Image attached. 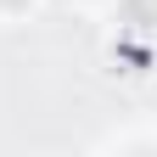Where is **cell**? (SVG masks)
<instances>
[{"label":"cell","mask_w":157,"mask_h":157,"mask_svg":"<svg viewBox=\"0 0 157 157\" xmlns=\"http://www.w3.org/2000/svg\"><path fill=\"white\" fill-rule=\"evenodd\" d=\"M129 17L146 23V28H157V0H129Z\"/></svg>","instance_id":"1"},{"label":"cell","mask_w":157,"mask_h":157,"mask_svg":"<svg viewBox=\"0 0 157 157\" xmlns=\"http://www.w3.org/2000/svg\"><path fill=\"white\" fill-rule=\"evenodd\" d=\"M0 6H28V0H0Z\"/></svg>","instance_id":"2"}]
</instances>
